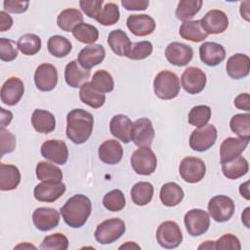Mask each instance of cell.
<instances>
[{
  "label": "cell",
  "instance_id": "1",
  "mask_svg": "<svg viewBox=\"0 0 250 250\" xmlns=\"http://www.w3.org/2000/svg\"><path fill=\"white\" fill-rule=\"evenodd\" d=\"M94 127L93 115L81 108L70 110L66 115V137L74 144H84L91 137Z\"/></svg>",
  "mask_w": 250,
  "mask_h": 250
},
{
  "label": "cell",
  "instance_id": "2",
  "mask_svg": "<svg viewBox=\"0 0 250 250\" xmlns=\"http://www.w3.org/2000/svg\"><path fill=\"white\" fill-rule=\"evenodd\" d=\"M64 223L73 229L84 226L92 212V203L84 194H74L60 209Z\"/></svg>",
  "mask_w": 250,
  "mask_h": 250
},
{
  "label": "cell",
  "instance_id": "3",
  "mask_svg": "<svg viewBox=\"0 0 250 250\" xmlns=\"http://www.w3.org/2000/svg\"><path fill=\"white\" fill-rule=\"evenodd\" d=\"M180 90L179 77L170 70L160 71L153 80L154 94L161 100H172L176 98Z\"/></svg>",
  "mask_w": 250,
  "mask_h": 250
},
{
  "label": "cell",
  "instance_id": "4",
  "mask_svg": "<svg viewBox=\"0 0 250 250\" xmlns=\"http://www.w3.org/2000/svg\"><path fill=\"white\" fill-rule=\"evenodd\" d=\"M126 230L125 223L119 218L107 219L97 226L94 236L100 244H110L119 239Z\"/></svg>",
  "mask_w": 250,
  "mask_h": 250
},
{
  "label": "cell",
  "instance_id": "5",
  "mask_svg": "<svg viewBox=\"0 0 250 250\" xmlns=\"http://www.w3.org/2000/svg\"><path fill=\"white\" fill-rule=\"evenodd\" d=\"M131 166L139 175H151L157 166L156 155L149 146L139 147L131 155Z\"/></svg>",
  "mask_w": 250,
  "mask_h": 250
},
{
  "label": "cell",
  "instance_id": "6",
  "mask_svg": "<svg viewBox=\"0 0 250 250\" xmlns=\"http://www.w3.org/2000/svg\"><path fill=\"white\" fill-rule=\"evenodd\" d=\"M208 214L218 223H224L229 221L235 210L233 200L224 194L213 196L208 202Z\"/></svg>",
  "mask_w": 250,
  "mask_h": 250
},
{
  "label": "cell",
  "instance_id": "7",
  "mask_svg": "<svg viewBox=\"0 0 250 250\" xmlns=\"http://www.w3.org/2000/svg\"><path fill=\"white\" fill-rule=\"evenodd\" d=\"M156 240L163 248H177L183 241V233L179 225L174 221L161 223L156 229Z\"/></svg>",
  "mask_w": 250,
  "mask_h": 250
},
{
  "label": "cell",
  "instance_id": "8",
  "mask_svg": "<svg viewBox=\"0 0 250 250\" xmlns=\"http://www.w3.org/2000/svg\"><path fill=\"white\" fill-rule=\"evenodd\" d=\"M217 135L216 127L212 124H206L191 132L189 136V146L195 151H206L216 143Z\"/></svg>",
  "mask_w": 250,
  "mask_h": 250
},
{
  "label": "cell",
  "instance_id": "9",
  "mask_svg": "<svg viewBox=\"0 0 250 250\" xmlns=\"http://www.w3.org/2000/svg\"><path fill=\"white\" fill-rule=\"evenodd\" d=\"M179 173L185 182L195 184L204 178L206 166L202 159L193 156H187L180 163Z\"/></svg>",
  "mask_w": 250,
  "mask_h": 250
},
{
  "label": "cell",
  "instance_id": "10",
  "mask_svg": "<svg viewBox=\"0 0 250 250\" xmlns=\"http://www.w3.org/2000/svg\"><path fill=\"white\" fill-rule=\"evenodd\" d=\"M187 231L191 236H199L205 233L210 227V216L202 209H191L184 217Z\"/></svg>",
  "mask_w": 250,
  "mask_h": 250
},
{
  "label": "cell",
  "instance_id": "11",
  "mask_svg": "<svg viewBox=\"0 0 250 250\" xmlns=\"http://www.w3.org/2000/svg\"><path fill=\"white\" fill-rule=\"evenodd\" d=\"M155 132L151 121L146 117L137 119L132 126L131 141L139 146H150L154 139Z\"/></svg>",
  "mask_w": 250,
  "mask_h": 250
},
{
  "label": "cell",
  "instance_id": "12",
  "mask_svg": "<svg viewBox=\"0 0 250 250\" xmlns=\"http://www.w3.org/2000/svg\"><path fill=\"white\" fill-rule=\"evenodd\" d=\"M206 81L207 78L205 72L195 66H188L181 76L182 87L190 95H195L203 91Z\"/></svg>",
  "mask_w": 250,
  "mask_h": 250
},
{
  "label": "cell",
  "instance_id": "13",
  "mask_svg": "<svg viewBox=\"0 0 250 250\" xmlns=\"http://www.w3.org/2000/svg\"><path fill=\"white\" fill-rule=\"evenodd\" d=\"M65 185L58 181H42L36 185L33 195L41 202H54L65 192Z\"/></svg>",
  "mask_w": 250,
  "mask_h": 250
},
{
  "label": "cell",
  "instance_id": "14",
  "mask_svg": "<svg viewBox=\"0 0 250 250\" xmlns=\"http://www.w3.org/2000/svg\"><path fill=\"white\" fill-rule=\"evenodd\" d=\"M34 83L36 88L42 92H50L58 83L57 68L48 62L41 63L34 72Z\"/></svg>",
  "mask_w": 250,
  "mask_h": 250
},
{
  "label": "cell",
  "instance_id": "15",
  "mask_svg": "<svg viewBox=\"0 0 250 250\" xmlns=\"http://www.w3.org/2000/svg\"><path fill=\"white\" fill-rule=\"evenodd\" d=\"M41 155L55 164L63 165L68 159V148L63 141L48 140L41 146Z\"/></svg>",
  "mask_w": 250,
  "mask_h": 250
},
{
  "label": "cell",
  "instance_id": "16",
  "mask_svg": "<svg viewBox=\"0 0 250 250\" xmlns=\"http://www.w3.org/2000/svg\"><path fill=\"white\" fill-rule=\"evenodd\" d=\"M204 31L209 34H220L227 30L229 26V18L221 10H210L200 20Z\"/></svg>",
  "mask_w": 250,
  "mask_h": 250
},
{
  "label": "cell",
  "instance_id": "17",
  "mask_svg": "<svg viewBox=\"0 0 250 250\" xmlns=\"http://www.w3.org/2000/svg\"><path fill=\"white\" fill-rule=\"evenodd\" d=\"M167 61L176 66L187 65L193 57V50L189 45L181 42H172L165 48Z\"/></svg>",
  "mask_w": 250,
  "mask_h": 250
},
{
  "label": "cell",
  "instance_id": "18",
  "mask_svg": "<svg viewBox=\"0 0 250 250\" xmlns=\"http://www.w3.org/2000/svg\"><path fill=\"white\" fill-rule=\"evenodd\" d=\"M249 144V138H233L225 139L220 146V162L221 164L232 160L241 155Z\"/></svg>",
  "mask_w": 250,
  "mask_h": 250
},
{
  "label": "cell",
  "instance_id": "19",
  "mask_svg": "<svg viewBox=\"0 0 250 250\" xmlns=\"http://www.w3.org/2000/svg\"><path fill=\"white\" fill-rule=\"evenodd\" d=\"M32 221L37 229L48 231L58 227L60 223V213L55 208L39 207L34 210Z\"/></svg>",
  "mask_w": 250,
  "mask_h": 250
},
{
  "label": "cell",
  "instance_id": "20",
  "mask_svg": "<svg viewBox=\"0 0 250 250\" xmlns=\"http://www.w3.org/2000/svg\"><path fill=\"white\" fill-rule=\"evenodd\" d=\"M23 93V82L18 77H10L1 87V102L7 105H15L21 101Z\"/></svg>",
  "mask_w": 250,
  "mask_h": 250
},
{
  "label": "cell",
  "instance_id": "21",
  "mask_svg": "<svg viewBox=\"0 0 250 250\" xmlns=\"http://www.w3.org/2000/svg\"><path fill=\"white\" fill-rule=\"evenodd\" d=\"M126 24L128 29L136 36H146L151 34L156 26L152 17L146 14L130 15L127 18Z\"/></svg>",
  "mask_w": 250,
  "mask_h": 250
},
{
  "label": "cell",
  "instance_id": "22",
  "mask_svg": "<svg viewBox=\"0 0 250 250\" xmlns=\"http://www.w3.org/2000/svg\"><path fill=\"white\" fill-rule=\"evenodd\" d=\"M105 57V50L101 44H93L84 47L77 56L78 63L85 69H91L92 67L100 64Z\"/></svg>",
  "mask_w": 250,
  "mask_h": 250
},
{
  "label": "cell",
  "instance_id": "23",
  "mask_svg": "<svg viewBox=\"0 0 250 250\" xmlns=\"http://www.w3.org/2000/svg\"><path fill=\"white\" fill-rule=\"evenodd\" d=\"M199 58L209 66H216L226 58V50L223 45L216 42H203L199 46Z\"/></svg>",
  "mask_w": 250,
  "mask_h": 250
},
{
  "label": "cell",
  "instance_id": "24",
  "mask_svg": "<svg viewBox=\"0 0 250 250\" xmlns=\"http://www.w3.org/2000/svg\"><path fill=\"white\" fill-rule=\"evenodd\" d=\"M226 69L230 78L236 80L242 79L249 74L250 58L245 54H234L228 59Z\"/></svg>",
  "mask_w": 250,
  "mask_h": 250
},
{
  "label": "cell",
  "instance_id": "25",
  "mask_svg": "<svg viewBox=\"0 0 250 250\" xmlns=\"http://www.w3.org/2000/svg\"><path fill=\"white\" fill-rule=\"evenodd\" d=\"M133 122L124 114L114 115L109 123V130L113 137L118 139L124 144L131 142V131Z\"/></svg>",
  "mask_w": 250,
  "mask_h": 250
},
{
  "label": "cell",
  "instance_id": "26",
  "mask_svg": "<svg viewBox=\"0 0 250 250\" xmlns=\"http://www.w3.org/2000/svg\"><path fill=\"white\" fill-rule=\"evenodd\" d=\"M99 158L102 162L109 165L117 164L123 156V147L116 140H106L99 146Z\"/></svg>",
  "mask_w": 250,
  "mask_h": 250
},
{
  "label": "cell",
  "instance_id": "27",
  "mask_svg": "<svg viewBox=\"0 0 250 250\" xmlns=\"http://www.w3.org/2000/svg\"><path fill=\"white\" fill-rule=\"evenodd\" d=\"M90 70L83 68L77 61H71L65 65L64 79L68 86L72 88H80L90 77Z\"/></svg>",
  "mask_w": 250,
  "mask_h": 250
},
{
  "label": "cell",
  "instance_id": "28",
  "mask_svg": "<svg viewBox=\"0 0 250 250\" xmlns=\"http://www.w3.org/2000/svg\"><path fill=\"white\" fill-rule=\"evenodd\" d=\"M21 183V172L19 168L13 164H0V189L13 190L18 188Z\"/></svg>",
  "mask_w": 250,
  "mask_h": 250
},
{
  "label": "cell",
  "instance_id": "29",
  "mask_svg": "<svg viewBox=\"0 0 250 250\" xmlns=\"http://www.w3.org/2000/svg\"><path fill=\"white\" fill-rule=\"evenodd\" d=\"M33 128L42 134H49L56 128V119L53 113L45 109H35L31 115Z\"/></svg>",
  "mask_w": 250,
  "mask_h": 250
},
{
  "label": "cell",
  "instance_id": "30",
  "mask_svg": "<svg viewBox=\"0 0 250 250\" xmlns=\"http://www.w3.org/2000/svg\"><path fill=\"white\" fill-rule=\"evenodd\" d=\"M185 196L183 188L174 182L164 184L160 188L159 197L163 205L167 207H174L180 204Z\"/></svg>",
  "mask_w": 250,
  "mask_h": 250
},
{
  "label": "cell",
  "instance_id": "31",
  "mask_svg": "<svg viewBox=\"0 0 250 250\" xmlns=\"http://www.w3.org/2000/svg\"><path fill=\"white\" fill-rule=\"evenodd\" d=\"M131 43L128 35L122 29H114L108 33L107 44L112 52L119 57L127 55Z\"/></svg>",
  "mask_w": 250,
  "mask_h": 250
},
{
  "label": "cell",
  "instance_id": "32",
  "mask_svg": "<svg viewBox=\"0 0 250 250\" xmlns=\"http://www.w3.org/2000/svg\"><path fill=\"white\" fill-rule=\"evenodd\" d=\"M83 15L78 9L68 8L62 10L59 14L57 23L62 30L65 32H72L78 24L83 22Z\"/></svg>",
  "mask_w": 250,
  "mask_h": 250
},
{
  "label": "cell",
  "instance_id": "33",
  "mask_svg": "<svg viewBox=\"0 0 250 250\" xmlns=\"http://www.w3.org/2000/svg\"><path fill=\"white\" fill-rule=\"evenodd\" d=\"M249 170V164L245 157L239 155L230 161L222 164L223 175L230 180H236L246 175Z\"/></svg>",
  "mask_w": 250,
  "mask_h": 250
},
{
  "label": "cell",
  "instance_id": "34",
  "mask_svg": "<svg viewBox=\"0 0 250 250\" xmlns=\"http://www.w3.org/2000/svg\"><path fill=\"white\" fill-rule=\"evenodd\" d=\"M179 33L182 38L192 42H201L208 36V34L201 26L200 20L183 21L180 26Z\"/></svg>",
  "mask_w": 250,
  "mask_h": 250
},
{
  "label": "cell",
  "instance_id": "35",
  "mask_svg": "<svg viewBox=\"0 0 250 250\" xmlns=\"http://www.w3.org/2000/svg\"><path fill=\"white\" fill-rule=\"evenodd\" d=\"M80 101L91 106L92 108H99L104 105L105 102V95L96 90L91 82H85L79 90Z\"/></svg>",
  "mask_w": 250,
  "mask_h": 250
},
{
  "label": "cell",
  "instance_id": "36",
  "mask_svg": "<svg viewBox=\"0 0 250 250\" xmlns=\"http://www.w3.org/2000/svg\"><path fill=\"white\" fill-rule=\"evenodd\" d=\"M153 186L148 182H139L133 186L130 194L133 202L138 206L148 204L153 196Z\"/></svg>",
  "mask_w": 250,
  "mask_h": 250
},
{
  "label": "cell",
  "instance_id": "37",
  "mask_svg": "<svg viewBox=\"0 0 250 250\" xmlns=\"http://www.w3.org/2000/svg\"><path fill=\"white\" fill-rule=\"evenodd\" d=\"M47 49L52 56L56 58H63L71 52L72 45L64 36L53 35L48 39Z\"/></svg>",
  "mask_w": 250,
  "mask_h": 250
},
{
  "label": "cell",
  "instance_id": "38",
  "mask_svg": "<svg viewBox=\"0 0 250 250\" xmlns=\"http://www.w3.org/2000/svg\"><path fill=\"white\" fill-rule=\"evenodd\" d=\"M203 2L201 0H181L176 9V17L180 21H190L201 9Z\"/></svg>",
  "mask_w": 250,
  "mask_h": 250
},
{
  "label": "cell",
  "instance_id": "39",
  "mask_svg": "<svg viewBox=\"0 0 250 250\" xmlns=\"http://www.w3.org/2000/svg\"><path fill=\"white\" fill-rule=\"evenodd\" d=\"M17 44L23 55L33 56L41 49V38L34 33H25L19 38Z\"/></svg>",
  "mask_w": 250,
  "mask_h": 250
},
{
  "label": "cell",
  "instance_id": "40",
  "mask_svg": "<svg viewBox=\"0 0 250 250\" xmlns=\"http://www.w3.org/2000/svg\"><path fill=\"white\" fill-rule=\"evenodd\" d=\"M36 177L40 181H58L62 182V170L49 162L40 161L36 165Z\"/></svg>",
  "mask_w": 250,
  "mask_h": 250
},
{
  "label": "cell",
  "instance_id": "41",
  "mask_svg": "<svg viewBox=\"0 0 250 250\" xmlns=\"http://www.w3.org/2000/svg\"><path fill=\"white\" fill-rule=\"evenodd\" d=\"M211 108L206 104H199L193 106L188 112V123L197 128L205 126L211 118Z\"/></svg>",
  "mask_w": 250,
  "mask_h": 250
},
{
  "label": "cell",
  "instance_id": "42",
  "mask_svg": "<svg viewBox=\"0 0 250 250\" xmlns=\"http://www.w3.org/2000/svg\"><path fill=\"white\" fill-rule=\"evenodd\" d=\"M229 127L239 138L250 139V114L247 112L233 115L230 118Z\"/></svg>",
  "mask_w": 250,
  "mask_h": 250
},
{
  "label": "cell",
  "instance_id": "43",
  "mask_svg": "<svg viewBox=\"0 0 250 250\" xmlns=\"http://www.w3.org/2000/svg\"><path fill=\"white\" fill-rule=\"evenodd\" d=\"M119 19H120V12H119L118 6L115 3L109 2V3H106L102 8V10L100 11V13L98 14L95 20L100 24L108 26V25L117 23Z\"/></svg>",
  "mask_w": 250,
  "mask_h": 250
},
{
  "label": "cell",
  "instance_id": "44",
  "mask_svg": "<svg viewBox=\"0 0 250 250\" xmlns=\"http://www.w3.org/2000/svg\"><path fill=\"white\" fill-rule=\"evenodd\" d=\"M76 40L84 44H93L99 38V30L92 24L82 22L78 24L72 31Z\"/></svg>",
  "mask_w": 250,
  "mask_h": 250
},
{
  "label": "cell",
  "instance_id": "45",
  "mask_svg": "<svg viewBox=\"0 0 250 250\" xmlns=\"http://www.w3.org/2000/svg\"><path fill=\"white\" fill-rule=\"evenodd\" d=\"M92 86L101 93H109L114 89V81L109 72L104 69L97 70L91 80Z\"/></svg>",
  "mask_w": 250,
  "mask_h": 250
},
{
  "label": "cell",
  "instance_id": "46",
  "mask_svg": "<svg viewBox=\"0 0 250 250\" xmlns=\"http://www.w3.org/2000/svg\"><path fill=\"white\" fill-rule=\"evenodd\" d=\"M103 204L111 212L121 211L126 205L125 195L120 189H112L105 193L103 198Z\"/></svg>",
  "mask_w": 250,
  "mask_h": 250
},
{
  "label": "cell",
  "instance_id": "47",
  "mask_svg": "<svg viewBox=\"0 0 250 250\" xmlns=\"http://www.w3.org/2000/svg\"><path fill=\"white\" fill-rule=\"evenodd\" d=\"M68 244L67 237L63 233L57 232L45 236L39 248L42 250H66Z\"/></svg>",
  "mask_w": 250,
  "mask_h": 250
},
{
  "label": "cell",
  "instance_id": "48",
  "mask_svg": "<svg viewBox=\"0 0 250 250\" xmlns=\"http://www.w3.org/2000/svg\"><path fill=\"white\" fill-rule=\"evenodd\" d=\"M153 46L149 41H141L133 42L129 48V51L126 55L127 58L135 61L144 60L149 57L152 54Z\"/></svg>",
  "mask_w": 250,
  "mask_h": 250
},
{
  "label": "cell",
  "instance_id": "49",
  "mask_svg": "<svg viewBox=\"0 0 250 250\" xmlns=\"http://www.w3.org/2000/svg\"><path fill=\"white\" fill-rule=\"evenodd\" d=\"M18 57V44L9 38H0V59L3 62H12Z\"/></svg>",
  "mask_w": 250,
  "mask_h": 250
},
{
  "label": "cell",
  "instance_id": "50",
  "mask_svg": "<svg viewBox=\"0 0 250 250\" xmlns=\"http://www.w3.org/2000/svg\"><path fill=\"white\" fill-rule=\"evenodd\" d=\"M16 148V137L5 128L0 129V151L1 155L11 153Z\"/></svg>",
  "mask_w": 250,
  "mask_h": 250
},
{
  "label": "cell",
  "instance_id": "51",
  "mask_svg": "<svg viewBox=\"0 0 250 250\" xmlns=\"http://www.w3.org/2000/svg\"><path fill=\"white\" fill-rule=\"evenodd\" d=\"M215 249L240 250L241 245H240L239 239L235 235H233L231 233H226V234L222 235L217 241H215Z\"/></svg>",
  "mask_w": 250,
  "mask_h": 250
},
{
  "label": "cell",
  "instance_id": "52",
  "mask_svg": "<svg viewBox=\"0 0 250 250\" xmlns=\"http://www.w3.org/2000/svg\"><path fill=\"white\" fill-rule=\"evenodd\" d=\"M104 4V0H80L79 6L82 11L91 19H96L100 11L102 10V6Z\"/></svg>",
  "mask_w": 250,
  "mask_h": 250
},
{
  "label": "cell",
  "instance_id": "53",
  "mask_svg": "<svg viewBox=\"0 0 250 250\" xmlns=\"http://www.w3.org/2000/svg\"><path fill=\"white\" fill-rule=\"evenodd\" d=\"M3 6L5 11H8L14 14H21L28 9L29 2L20 1V0H5L3 2Z\"/></svg>",
  "mask_w": 250,
  "mask_h": 250
},
{
  "label": "cell",
  "instance_id": "54",
  "mask_svg": "<svg viewBox=\"0 0 250 250\" xmlns=\"http://www.w3.org/2000/svg\"><path fill=\"white\" fill-rule=\"evenodd\" d=\"M121 5L128 11H144L148 5L147 0H122Z\"/></svg>",
  "mask_w": 250,
  "mask_h": 250
},
{
  "label": "cell",
  "instance_id": "55",
  "mask_svg": "<svg viewBox=\"0 0 250 250\" xmlns=\"http://www.w3.org/2000/svg\"><path fill=\"white\" fill-rule=\"evenodd\" d=\"M235 107L238 109L245 110L247 112L250 111V97L248 93H241L239 94L233 101Z\"/></svg>",
  "mask_w": 250,
  "mask_h": 250
},
{
  "label": "cell",
  "instance_id": "56",
  "mask_svg": "<svg viewBox=\"0 0 250 250\" xmlns=\"http://www.w3.org/2000/svg\"><path fill=\"white\" fill-rule=\"evenodd\" d=\"M13 25V19L12 17L7 14L5 11L0 12V31L4 32L9 30Z\"/></svg>",
  "mask_w": 250,
  "mask_h": 250
},
{
  "label": "cell",
  "instance_id": "57",
  "mask_svg": "<svg viewBox=\"0 0 250 250\" xmlns=\"http://www.w3.org/2000/svg\"><path fill=\"white\" fill-rule=\"evenodd\" d=\"M1 128H5L13 119V113L9 110H5V108L1 107Z\"/></svg>",
  "mask_w": 250,
  "mask_h": 250
},
{
  "label": "cell",
  "instance_id": "58",
  "mask_svg": "<svg viewBox=\"0 0 250 250\" xmlns=\"http://www.w3.org/2000/svg\"><path fill=\"white\" fill-rule=\"evenodd\" d=\"M249 5H250L249 1H244V2H241V4H240V15L247 21H250Z\"/></svg>",
  "mask_w": 250,
  "mask_h": 250
},
{
  "label": "cell",
  "instance_id": "59",
  "mask_svg": "<svg viewBox=\"0 0 250 250\" xmlns=\"http://www.w3.org/2000/svg\"><path fill=\"white\" fill-rule=\"evenodd\" d=\"M239 193L241 196H243L246 200L250 199V193H249V181H246L245 183L241 184L239 186Z\"/></svg>",
  "mask_w": 250,
  "mask_h": 250
},
{
  "label": "cell",
  "instance_id": "60",
  "mask_svg": "<svg viewBox=\"0 0 250 250\" xmlns=\"http://www.w3.org/2000/svg\"><path fill=\"white\" fill-rule=\"evenodd\" d=\"M249 211H250V207H247L245 208V210L243 211V213L241 214V221L242 223L244 224V226L246 228H250V224H249V221H250V215H249Z\"/></svg>",
  "mask_w": 250,
  "mask_h": 250
},
{
  "label": "cell",
  "instance_id": "61",
  "mask_svg": "<svg viewBox=\"0 0 250 250\" xmlns=\"http://www.w3.org/2000/svg\"><path fill=\"white\" fill-rule=\"evenodd\" d=\"M134 248H136V249H141V246L138 245L136 242L128 241V242L122 244V245L119 247V249H134Z\"/></svg>",
  "mask_w": 250,
  "mask_h": 250
},
{
  "label": "cell",
  "instance_id": "62",
  "mask_svg": "<svg viewBox=\"0 0 250 250\" xmlns=\"http://www.w3.org/2000/svg\"><path fill=\"white\" fill-rule=\"evenodd\" d=\"M198 249H208V250H210V249H215V241H213V240H207V241H205L204 243L200 244V245L198 246Z\"/></svg>",
  "mask_w": 250,
  "mask_h": 250
},
{
  "label": "cell",
  "instance_id": "63",
  "mask_svg": "<svg viewBox=\"0 0 250 250\" xmlns=\"http://www.w3.org/2000/svg\"><path fill=\"white\" fill-rule=\"evenodd\" d=\"M20 248H23V249H36V247L28 242H23V243H21L17 246H15V249H20Z\"/></svg>",
  "mask_w": 250,
  "mask_h": 250
}]
</instances>
